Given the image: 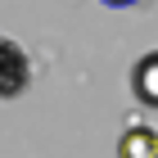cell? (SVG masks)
I'll return each instance as SVG.
<instances>
[{"label":"cell","mask_w":158,"mask_h":158,"mask_svg":"<svg viewBox=\"0 0 158 158\" xmlns=\"http://www.w3.org/2000/svg\"><path fill=\"white\" fill-rule=\"evenodd\" d=\"M118 158H158V131L154 127H127L118 140Z\"/></svg>","instance_id":"obj_3"},{"label":"cell","mask_w":158,"mask_h":158,"mask_svg":"<svg viewBox=\"0 0 158 158\" xmlns=\"http://www.w3.org/2000/svg\"><path fill=\"white\" fill-rule=\"evenodd\" d=\"M131 90L135 99L145 104V109H158V50H149V54H140L131 68Z\"/></svg>","instance_id":"obj_2"},{"label":"cell","mask_w":158,"mask_h":158,"mask_svg":"<svg viewBox=\"0 0 158 158\" xmlns=\"http://www.w3.org/2000/svg\"><path fill=\"white\" fill-rule=\"evenodd\" d=\"M104 5H113V9H122V5H140V0H104Z\"/></svg>","instance_id":"obj_4"},{"label":"cell","mask_w":158,"mask_h":158,"mask_svg":"<svg viewBox=\"0 0 158 158\" xmlns=\"http://www.w3.org/2000/svg\"><path fill=\"white\" fill-rule=\"evenodd\" d=\"M32 81V59L18 41L0 36V99H18Z\"/></svg>","instance_id":"obj_1"}]
</instances>
